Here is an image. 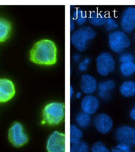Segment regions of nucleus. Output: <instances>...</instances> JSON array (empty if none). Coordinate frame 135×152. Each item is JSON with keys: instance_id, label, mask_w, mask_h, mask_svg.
<instances>
[{"instance_id": "1", "label": "nucleus", "mask_w": 135, "mask_h": 152, "mask_svg": "<svg viewBox=\"0 0 135 152\" xmlns=\"http://www.w3.org/2000/svg\"><path fill=\"white\" fill-rule=\"evenodd\" d=\"M57 49L51 40L37 42L30 51V60L37 64L51 66L56 62Z\"/></svg>"}, {"instance_id": "2", "label": "nucleus", "mask_w": 135, "mask_h": 152, "mask_svg": "<svg viewBox=\"0 0 135 152\" xmlns=\"http://www.w3.org/2000/svg\"><path fill=\"white\" fill-rule=\"evenodd\" d=\"M64 117V104L52 102L46 105L43 109L42 124L58 125L62 122Z\"/></svg>"}, {"instance_id": "3", "label": "nucleus", "mask_w": 135, "mask_h": 152, "mask_svg": "<svg viewBox=\"0 0 135 152\" xmlns=\"http://www.w3.org/2000/svg\"><path fill=\"white\" fill-rule=\"evenodd\" d=\"M97 35L92 28L85 26L77 30L72 33L71 39L72 43L80 52L86 49V41L94 39Z\"/></svg>"}, {"instance_id": "4", "label": "nucleus", "mask_w": 135, "mask_h": 152, "mask_svg": "<svg viewBox=\"0 0 135 152\" xmlns=\"http://www.w3.org/2000/svg\"><path fill=\"white\" fill-rule=\"evenodd\" d=\"M109 44L113 51L121 53L125 48H128L131 41L123 31H115L109 35Z\"/></svg>"}, {"instance_id": "5", "label": "nucleus", "mask_w": 135, "mask_h": 152, "mask_svg": "<svg viewBox=\"0 0 135 152\" xmlns=\"http://www.w3.org/2000/svg\"><path fill=\"white\" fill-rule=\"evenodd\" d=\"M115 138L118 142L129 147L135 148V128L128 126H121L118 128L115 133Z\"/></svg>"}, {"instance_id": "6", "label": "nucleus", "mask_w": 135, "mask_h": 152, "mask_svg": "<svg viewBox=\"0 0 135 152\" xmlns=\"http://www.w3.org/2000/svg\"><path fill=\"white\" fill-rule=\"evenodd\" d=\"M9 140L14 147L17 148L28 142V136L24 133L23 127L20 123L15 122L11 126L9 131Z\"/></svg>"}, {"instance_id": "7", "label": "nucleus", "mask_w": 135, "mask_h": 152, "mask_svg": "<svg viewBox=\"0 0 135 152\" xmlns=\"http://www.w3.org/2000/svg\"><path fill=\"white\" fill-rule=\"evenodd\" d=\"M97 71L100 74L107 76L110 72L114 71L115 61L108 53L101 54L96 60Z\"/></svg>"}, {"instance_id": "8", "label": "nucleus", "mask_w": 135, "mask_h": 152, "mask_svg": "<svg viewBox=\"0 0 135 152\" xmlns=\"http://www.w3.org/2000/svg\"><path fill=\"white\" fill-rule=\"evenodd\" d=\"M48 152H65V135L56 131L50 135L47 140Z\"/></svg>"}, {"instance_id": "9", "label": "nucleus", "mask_w": 135, "mask_h": 152, "mask_svg": "<svg viewBox=\"0 0 135 152\" xmlns=\"http://www.w3.org/2000/svg\"><path fill=\"white\" fill-rule=\"evenodd\" d=\"M15 94L14 84L7 79H0V102H7Z\"/></svg>"}, {"instance_id": "10", "label": "nucleus", "mask_w": 135, "mask_h": 152, "mask_svg": "<svg viewBox=\"0 0 135 152\" xmlns=\"http://www.w3.org/2000/svg\"><path fill=\"white\" fill-rule=\"evenodd\" d=\"M121 28L127 33H131L135 28V8L129 7L125 10L121 18Z\"/></svg>"}, {"instance_id": "11", "label": "nucleus", "mask_w": 135, "mask_h": 152, "mask_svg": "<svg viewBox=\"0 0 135 152\" xmlns=\"http://www.w3.org/2000/svg\"><path fill=\"white\" fill-rule=\"evenodd\" d=\"M94 125L100 133L106 134L112 128V120L106 114L97 115L94 121Z\"/></svg>"}, {"instance_id": "12", "label": "nucleus", "mask_w": 135, "mask_h": 152, "mask_svg": "<svg viewBox=\"0 0 135 152\" xmlns=\"http://www.w3.org/2000/svg\"><path fill=\"white\" fill-rule=\"evenodd\" d=\"M99 100L93 95L85 96L81 102V107L83 112L89 115L95 113L99 108Z\"/></svg>"}, {"instance_id": "13", "label": "nucleus", "mask_w": 135, "mask_h": 152, "mask_svg": "<svg viewBox=\"0 0 135 152\" xmlns=\"http://www.w3.org/2000/svg\"><path fill=\"white\" fill-rule=\"evenodd\" d=\"M97 81L92 76L87 74L81 77L80 88L84 94H90L95 91L97 88Z\"/></svg>"}, {"instance_id": "14", "label": "nucleus", "mask_w": 135, "mask_h": 152, "mask_svg": "<svg viewBox=\"0 0 135 152\" xmlns=\"http://www.w3.org/2000/svg\"><path fill=\"white\" fill-rule=\"evenodd\" d=\"M11 31V25L9 21L0 18V43L6 41L9 38Z\"/></svg>"}, {"instance_id": "15", "label": "nucleus", "mask_w": 135, "mask_h": 152, "mask_svg": "<svg viewBox=\"0 0 135 152\" xmlns=\"http://www.w3.org/2000/svg\"><path fill=\"white\" fill-rule=\"evenodd\" d=\"M120 92L123 96H133L135 95V82L132 81L124 82L120 86Z\"/></svg>"}, {"instance_id": "16", "label": "nucleus", "mask_w": 135, "mask_h": 152, "mask_svg": "<svg viewBox=\"0 0 135 152\" xmlns=\"http://www.w3.org/2000/svg\"><path fill=\"white\" fill-rule=\"evenodd\" d=\"M89 21L91 24L95 26H101L106 23L107 18L98 12H91L88 17Z\"/></svg>"}, {"instance_id": "17", "label": "nucleus", "mask_w": 135, "mask_h": 152, "mask_svg": "<svg viewBox=\"0 0 135 152\" xmlns=\"http://www.w3.org/2000/svg\"><path fill=\"white\" fill-rule=\"evenodd\" d=\"M76 120L77 124L80 127L83 128L88 127L91 122L90 115L84 112L79 113L77 115Z\"/></svg>"}, {"instance_id": "18", "label": "nucleus", "mask_w": 135, "mask_h": 152, "mask_svg": "<svg viewBox=\"0 0 135 152\" xmlns=\"http://www.w3.org/2000/svg\"><path fill=\"white\" fill-rule=\"evenodd\" d=\"M83 137V133L81 130L77 128L75 125H70V142L75 143L80 141Z\"/></svg>"}, {"instance_id": "19", "label": "nucleus", "mask_w": 135, "mask_h": 152, "mask_svg": "<svg viewBox=\"0 0 135 152\" xmlns=\"http://www.w3.org/2000/svg\"><path fill=\"white\" fill-rule=\"evenodd\" d=\"M122 74L125 77L130 76L135 72V64L133 62L122 64L120 66Z\"/></svg>"}, {"instance_id": "20", "label": "nucleus", "mask_w": 135, "mask_h": 152, "mask_svg": "<svg viewBox=\"0 0 135 152\" xmlns=\"http://www.w3.org/2000/svg\"><path fill=\"white\" fill-rule=\"evenodd\" d=\"M73 19L76 21V22L78 25L79 26L83 25L85 23L87 20L86 12L82 10L77 9L73 14Z\"/></svg>"}, {"instance_id": "21", "label": "nucleus", "mask_w": 135, "mask_h": 152, "mask_svg": "<svg viewBox=\"0 0 135 152\" xmlns=\"http://www.w3.org/2000/svg\"><path fill=\"white\" fill-rule=\"evenodd\" d=\"M88 152V145L85 142L82 141L72 143L70 148V152Z\"/></svg>"}, {"instance_id": "22", "label": "nucleus", "mask_w": 135, "mask_h": 152, "mask_svg": "<svg viewBox=\"0 0 135 152\" xmlns=\"http://www.w3.org/2000/svg\"><path fill=\"white\" fill-rule=\"evenodd\" d=\"M115 83L112 80H109L107 81L101 82L99 84V89L101 92H106L111 90L114 88Z\"/></svg>"}, {"instance_id": "23", "label": "nucleus", "mask_w": 135, "mask_h": 152, "mask_svg": "<svg viewBox=\"0 0 135 152\" xmlns=\"http://www.w3.org/2000/svg\"><path fill=\"white\" fill-rule=\"evenodd\" d=\"M92 152H110L104 143L101 142H96L92 146Z\"/></svg>"}, {"instance_id": "24", "label": "nucleus", "mask_w": 135, "mask_h": 152, "mask_svg": "<svg viewBox=\"0 0 135 152\" xmlns=\"http://www.w3.org/2000/svg\"><path fill=\"white\" fill-rule=\"evenodd\" d=\"M120 60L123 64L132 62L133 61V56L130 54H123L120 56Z\"/></svg>"}, {"instance_id": "25", "label": "nucleus", "mask_w": 135, "mask_h": 152, "mask_svg": "<svg viewBox=\"0 0 135 152\" xmlns=\"http://www.w3.org/2000/svg\"><path fill=\"white\" fill-rule=\"evenodd\" d=\"M106 23H107V29L108 31L114 29L118 28V24L115 23V21L113 19H112L111 18H108Z\"/></svg>"}, {"instance_id": "26", "label": "nucleus", "mask_w": 135, "mask_h": 152, "mask_svg": "<svg viewBox=\"0 0 135 152\" xmlns=\"http://www.w3.org/2000/svg\"><path fill=\"white\" fill-rule=\"evenodd\" d=\"M90 62V59L86 58L83 61L81 62L79 65V69L80 71H85L87 69V66Z\"/></svg>"}, {"instance_id": "27", "label": "nucleus", "mask_w": 135, "mask_h": 152, "mask_svg": "<svg viewBox=\"0 0 135 152\" xmlns=\"http://www.w3.org/2000/svg\"><path fill=\"white\" fill-rule=\"evenodd\" d=\"M116 148L119 149L122 152H131V150H130L131 149H130V148L128 147V146H126V145H123V144L119 143L116 146Z\"/></svg>"}, {"instance_id": "28", "label": "nucleus", "mask_w": 135, "mask_h": 152, "mask_svg": "<svg viewBox=\"0 0 135 152\" xmlns=\"http://www.w3.org/2000/svg\"><path fill=\"white\" fill-rule=\"evenodd\" d=\"M130 117L131 119L135 120V107L133 109H132L130 112Z\"/></svg>"}, {"instance_id": "29", "label": "nucleus", "mask_w": 135, "mask_h": 152, "mask_svg": "<svg viewBox=\"0 0 135 152\" xmlns=\"http://www.w3.org/2000/svg\"><path fill=\"white\" fill-rule=\"evenodd\" d=\"M74 28V24L73 22V19L72 17H70V31H72Z\"/></svg>"}, {"instance_id": "30", "label": "nucleus", "mask_w": 135, "mask_h": 152, "mask_svg": "<svg viewBox=\"0 0 135 152\" xmlns=\"http://www.w3.org/2000/svg\"><path fill=\"white\" fill-rule=\"evenodd\" d=\"M74 61H79L80 56L78 55V54L75 55V56H74Z\"/></svg>"}, {"instance_id": "31", "label": "nucleus", "mask_w": 135, "mask_h": 152, "mask_svg": "<svg viewBox=\"0 0 135 152\" xmlns=\"http://www.w3.org/2000/svg\"><path fill=\"white\" fill-rule=\"evenodd\" d=\"M112 152H122L119 149H117V148H113L112 149Z\"/></svg>"}, {"instance_id": "32", "label": "nucleus", "mask_w": 135, "mask_h": 152, "mask_svg": "<svg viewBox=\"0 0 135 152\" xmlns=\"http://www.w3.org/2000/svg\"><path fill=\"white\" fill-rule=\"evenodd\" d=\"M81 96V93L80 92H78V93L76 94V97L77 99H80Z\"/></svg>"}, {"instance_id": "33", "label": "nucleus", "mask_w": 135, "mask_h": 152, "mask_svg": "<svg viewBox=\"0 0 135 152\" xmlns=\"http://www.w3.org/2000/svg\"><path fill=\"white\" fill-rule=\"evenodd\" d=\"M74 94V90H73V88L72 87L70 86V96L72 97L73 94Z\"/></svg>"}, {"instance_id": "34", "label": "nucleus", "mask_w": 135, "mask_h": 152, "mask_svg": "<svg viewBox=\"0 0 135 152\" xmlns=\"http://www.w3.org/2000/svg\"><path fill=\"white\" fill-rule=\"evenodd\" d=\"M133 152H135V151H133Z\"/></svg>"}]
</instances>
